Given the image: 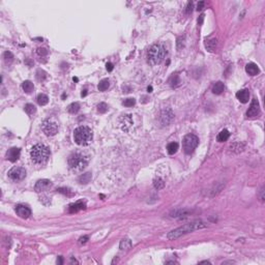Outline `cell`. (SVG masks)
<instances>
[{"instance_id":"cell-28","label":"cell","mask_w":265,"mask_h":265,"mask_svg":"<svg viewBox=\"0 0 265 265\" xmlns=\"http://www.w3.org/2000/svg\"><path fill=\"white\" fill-rule=\"evenodd\" d=\"M109 86H110V82H109L108 79H103L98 83V90L100 91H106L109 88Z\"/></svg>"},{"instance_id":"cell-14","label":"cell","mask_w":265,"mask_h":265,"mask_svg":"<svg viewBox=\"0 0 265 265\" xmlns=\"http://www.w3.org/2000/svg\"><path fill=\"white\" fill-rule=\"evenodd\" d=\"M236 97L240 103L247 104L248 100H250V92H248V89H241L236 93Z\"/></svg>"},{"instance_id":"cell-44","label":"cell","mask_w":265,"mask_h":265,"mask_svg":"<svg viewBox=\"0 0 265 265\" xmlns=\"http://www.w3.org/2000/svg\"><path fill=\"white\" fill-rule=\"evenodd\" d=\"M260 200L264 201V188L263 187H262L261 191H260Z\"/></svg>"},{"instance_id":"cell-23","label":"cell","mask_w":265,"mask_h":265,"mask_svg":"<svg viewBox=\"0 0 265 265\" xmlns=\"http://www.w3.org/2000/svg\"><path fill=\"white\" fill-rule=\"evenodd\" d=\"M22 88H23V90L26 92V93H30V92L33 90L34 85H33V83H32L31 81L27 80V81L23 82V84H22Z\"/></svg>"},{"instance_id":"cell-12","label":"cell","mask_w":265,"mask_h":265,"mask_svg":"<svg viewBox=\"0 0 265 265\" xmlns=\"http://www.w3.org/2000/svg\"><path fill=\"white\" fill-rule=\"evenodd\" d=\"M16 212L21 218H28L31 215V210L25 205H18L16 207Z\"/></svg>"},{"instance_id":"cell-5","label":"cell","mask_w":265,"mask_h":265,"mask_svg":"<svg viewBox=\"0 0 265 265\" xmlns=\"http://www.w3.org/2000/svg\"><path fill=\"white\" fill-rule=\"evenodd\" d=\"M166 50L162 45H153L148 50L147 58L151 64H160L166 57Z\"/></svg>"},{"instance_id":"cell-22","label":"cell","mask_w":265,"mask_h":265,"mask_svg":"<svg viewBox=\"0 0 265 265\" xmlns=\"http://www.w3.org/2000/svg\"><path fill=\"white\" fill-rule=\"evenodd\" d=\"M229 137H230V133H229L228 130H223L221 131L220 133H218V142H225L229 139Z\"/></svg>"},{"instance_id":"cell-32","label":"cell","mask_w":265,"mask_h":265,"mask_svg":"<svg viewBox=\"0 0 265 265\" xmlns=\"http://www.w3.org/2000/svg\"><path fill=\"white\" fill-rule=\"evenodd\" d=\"M169 83L172 87H175L180 83V79L178 77V75H172L170 79H169Z\"/></svg>"},{"instance_id":"cell-21","label":"cell","mask_w":265,"mask_h":265,"mask_svg":"<svg viewBox=\"0 0 265 265\" xmlns=\"http://www.w3.org/2000/svg\"><path fill=\"white\" fill-rule=\"evenodd\" d=\"M190 214H192V210L190 209H179V210H176V211H173L172 212V215L171 217H175V218H181V217H187Z\"/></svg>"},{"instance_id":"cell-20","label":"cell","mask_w":265,"mask_h":265,"mask_svg":"<svg viewBox=\"0 0 265 265\" xmlns=\"http://www.w3.org/2000/svg\"><path fill=\"white\" fill-rule=\"evenodd\" d=\"M224 89H225V86H224V83H222L221 81L217 82L214 86H212V93L214 94H221L223 93Z\"/></svg>"},{"instance_id":"cell-40","label":"cell","mask_w":265,"mask_h":265,"mask_svg":"<svg viewBox=\"0 0 265 265\" xmlns=\"http://www.w3.org/2000/svg\"><path fill=\"white\" fill-rule=\"evenodd\" d=\"M59 193H62V194H65V195H69V194H70V188H65V187H62V188H59V190H57Z\"/></svg>"},{"instance_id":"cell-6","label":"cell","mask_w":265,"mask_h":265,"mask_svg":"<svg viewBox=\"0 0 265 265\" xmlns=\"http://www.w3.org/2000/svg\"><path fill=\"white\" fill-rule=\"evenodd\" d=\"M199 144V139L197 136L193 135V134H190V135H187L184 138V141H182V147H184V150L187 154H192L195 149L197 148Z\"/></svg>"},{"instance_id":"cell-9","label":"cell","mask_w":265,"mask_h":265,"mask_svg":"<svg viewBox=\"0 0 265 265\" xmlns=\"http://www.w3.org/2000/svg\"><path fill=\"white\" fill-rule=\"evenodd\" d=\"M134 124V121H133V118H132V115H123L122 117L119 118V125L121 127L122 131L124 132H128V131L132 128Z\"/></svg>"},{"instance_id":"cell-35","label":"cell","mask_w":265,"mask_h":265,"mask_svg":"<svg viewBox=\"0 0 265 265\" xmlns=\"http://www.w3.org/2000/svg\"><path fill=\"white\" fill-rule=\"evenodd\" d=\"M97 111L100 113H106L108 111V105L106 103H100L97 105Z\"/></svg>"},{"instance_id":"cell-30","label":"cell","mask_w":265,"mask_h":265,"mask_svg":"<svg viewBox=\"0 0 265 265\" xmlns=\"http://www.w3.org/2000/svg\"><path fill=\"white\" fill-rule=\"evenodd\" d=\"M153 185L157 190H162V188H164V187H165V181H164L163 178L157 177V178H155L153 180Z\"/></svg>"},{"instance_id":"cell-46","label":"cell","mask_w":265,"mask_h":265,"mask_svg":"<svg viewBox=\"0 0 265 265\" xmlns=\"http://www.w3.org/2000/svg\"><path fill=\"white\" fill-rule=\"evenodd\" d=\"M57 263L62 264V257H58V259H57Z\"/></svg>"},{"instance_id":"cell-47","label":"cell","mask_w":265,"mask_h":265,"mask_svg":"<svg viewBox=\"0 0 265 265\" xmlns=\"http://www.w3.org/2000/svg\"><path fill=\"white\" fill-rule=\"evenodd\" d=\"M86 94H87V90L85 89V90H83V91H82V94H81V95H82V97H85Z\"/></svg>"},{"instance_id":"cell-4","label":"cell","mask_w":265,"mask_h":265,"mask_svg":"<svg viewBox=\"0 0 265 265\" xmlns=\"http://www.w3.org/2000/svg\"><path fill=\"white\" fill-rule=\"evenodd\" d=\"M89 163V157L87 155L76 152L70 155L69 157V166L74 171H82L84 170Z\"/></svg>"},{"instance_id":"cell-16","label":"cell","mask_w":265,"mask_h":265,"mask_svg":"<svg viewBox=\"0 0 265 265\" xmlns=\"http://www.w3.org/2000/svg\"><path fill=\"white\" fill-rule=\"evenodd\" d=\"M245 72L251 76H256L259 74L260 70H259V67L257 66V64L251 62V63H248L247 65H245Z\"/></svg>"},{"instance_id":"cell-38","label":"cell","mask_w":265,"mask_h":265,"mask_svg":"<svg viewBox=\"0 0 265 265\" xmlns=\"http://www.w3.org/2000/svg\"><path fill=\"white\" fill-rule=\"evenodd\" d=\"M36 53H37V55H39V56L44 57V56L48 55V50L46 48H39L36 50Z\"/></svg>"},{"instance_id":"cell-33","label":"cell","mask_w":265,"mask_h":265,"mask_svg":"<svg viewBox=\"0 0 265 265\" xmlns=\"http://www.w3.org/2000/svg\"><path fill=\"white\" fill-rule=\"evenodd\" d=\"M36 79H37V81L44 82L46 79H47V73L43 70H39L36 72Z\"/></svg>"},{"instance_id":"cell-48","label":"cell","mask_w":265,"mask_h":265,"mask_svg":"<svg viewBox=\"0 0 265 265\" xmlns=\"http://www.w3.org/2000/svg\"><path fill=\"white\" fill-rule=\"evenodd\" d=\"M200 264H210V262H208V261H202V262H200Z\"/></svg>"},{"instance_id":"cell-17","label":"cell","mask_w":265,"mask_h":265,"mask_svg":"<svg viewBox=\"0 0 265 265\" xmlns=\"http://www.w3.org/2000/svg\"><path fill=\"white\" fill-rule=\"evenodd\" d=\"M173 113L171 112V110H166L164 111L162 113V116H161V119H162V122L164 124L167 125L168 123H170V122L172 121V119H173Z\"/></svg>"},{"instance_id":"cell-3","label":"cell","mask_w":265,"mask_h":265,"mask_svg":"<svg viewBox=\"0 0 265 265\" xmlns=\"http://www.w3.org/2000/svg\"><path fill=\"white\" fill-rule=\"evenodd\" d=\"M92 138H93L92 131L88 127H79L74 132V140L78 145H88L92 141Z\"/></svg>"},{"instance_id":"cell-39","label":"cell","mask_w":265,"mask_h":265,"mask_svg":"<svg viewBox=\"0 0 265 265\" xmlns=\"http://www.w3.org/2000/svg\"><path fill=\"white\" fill-rule=\"evenodd\" d=\"M192 10H193V2H188L187 7H185V12H187V15H190L192 13Z\"/></svg>"},{"instance_id":"cell-26","label":"cell","mask_w":265,"mask_h":265,"mask_svg":"<svg viewBox=\"0 0 265 265\" xmlns=\"http://www.w3.org/2000/svg\"><path fill=\"white\" fill-rule=\"evenodd\" d=\"M67 111L70 114H76L80 111V104L79 103H72L70 105L67 107Z\"/></svg>"},{"instance_id":"cell-50","label":"cell","mask_w":265,"mask_h":265,"mask_svg":"<svg viewBox=\"0 0 265 265\" xmlns=\"http://www.w3.org/2000/svg\"><path fill=\"white\" fill-rule=\"evenodd\" d=\"M73 80L75 81V82H78V78H75V77H74V78H73Z\"/></svg>"},{"instance_id":"cell-37","label":"cell","mask_w":265,"mask_h":265,"mask_svg":"<svg viewBox=\"0 0 265 265\" xmlns=\"http://www.w3.org/2000/svg\"><path fill=\"white\" fill-rule=\"evenodd\" d=\"M135 104H136L135 98H127V100L123 102V105L125 106V107H133Z\"/></svg>"},{"instance_id":"cell-10","label":"cell","mask_w":265,"mask_h":265,"mask_svg":"<svg viewBox=\"0 0 265 265\" xmlns=\"http://www.w3.org/2000/svg\"><path fill=\"white\" fill-rule=\"evenodd\" d=\"M260 114V106H259V103L256 98H254L251 103V106L248 108V110L247 111V116L248 118H255Z\"/></svg>"},{"instance_id":"cell-27","label":"cell","mask_w":265,"mask_h":265,"mask_svg":"<svg viewBox=\"0 0 265 265\" xmlns=\"http://www.w3.org/2000/svg\"><path fill=\"white\" fill-rule=\"evenodd\" d=\"M36 100H37V104H39L40 106H46L49 103V97L46 94L40 93V94L37 95Z\"/></svg>"},{"instance_id":"cell-7","label":"cell","mask_w":265,"mask_h":265,"mask_svg":"<svg viewBox=\"0 0 265 265\" xmlns=\"http://www.w3.org/2000/svg\"><path fill=\"white\" fill-rule=\"evenodd\" d=\"M42 130L47 136L52 137V136H55L58 133V124L53 120H45L42 124Z\"/></svg>"},{"instance_id":"cell-45","label":"cell","mask_w":265,"mask_h":265,"mask_svg":"<svg viewBox=\"0 0 265 265\" xmlns=\"http://www.w3.org/2000/svg\"><path fill=\"white\" fill-rule=\"evenodd\" d=\"M203 19H204V15H201V16H200V20H198L199 24H202V22H203Z\"/></svg>"},{"instance_id":"cell-34","label":"cell","mask_w":265,"mask_h":265,"mask_svg":"<svg viewBox=\"0 0 265 265\" xmlns=\"http://www.w3.org/2000/svg\"><path fill=\"white\" fill-rule=\"evenodd\" d=\"M25 112L28 115H33L35 112H36V108H35V106L32 105V104H27L25 106Z\"/></svg>"},{"instance_id":"cell-31","label":"cell","mask_w":265,"mask_h":265,"mask_svg":"<svg viewBox=\"0 0 265 265\" xmlns=\"http://www.w3.org/2000/svg\"><path fill=\"white\" fill-rule=\"evenodd\" d=\"M3 60H4V62L6 64L12 63V62L13 61V55L12 52H9V51L4 52V53H3Z\"/></svg>"},{"instance_id":"cell-36","label":"cell","mask_w":265,"mask_h":265,"mask_svg":"<svg viewBox=\"0 0 265 265\" xmlns=\"http://www.w3.org/2000/svg\"><path fill=\"white\" fill-rule=\"evenodd\" d=\"M176 44H177V50L180 51L184 46V37H182V36L178 37V39H177V43Z\"/></svg>"},{"instance_id":"cell-15","label":"cell","mask_w":265,"mask_h":265,"mask_svg":"<svg viewBox=\"0 0 265 265\" xmlns=\"http://www.w3.org/2000/svg\"><path fill=\"white\" fill-rule=\"evenodd\" d=\"M217 44H218V40L215 37H211V39H208L205 40L204 43V46H205L206 50L208 52H214L217 48Z\"/></svg>"},{"instance_id":"cell-43","label":"cell","mask_w":265,"mask_h":265,"mask_svg":"<svg viewBox=\"0 0 265 265\" xmlns=\"http://www.w3.org/2000/svg\"><path fill=\"white\" fill-rule=\"evenodd\" d=\"M106 67H107L108 72H112L114 69V65H113V63H111V62H108V63L106 64Z\"/></svg>"},{"instance_id":"cell-49","label":"cell","mask_w":265,"mask_h":265,"mask_svg":"<svg viewBox=\"0 0 265 265\" xmlns=\"http://www.w3.org/2000/svg\"><path fill=\"white\" fill-rule=\"evenodd\" d=\"M147 90H148V92H152V87L148 86V87H147Z\"/></svg>"},{"instance_id":"cell-41","label":"cell","mask_w":265,"mask_h":265,"mask_svg":"<svg viewBox=\"0 0 265 265\" xmlns=\"http://www.w3.org/2000/svg\"><path fill=\"white\" fill-rule=\"evenodd\" d=\"M204 5H205V2H204V1H200L198 4H197V10H198V12H199V10H202V9H204Z\"/></svg>"},{"instance_id":"cell-13","label":"cell","mask_w":265,"mask_h":265,"mask_svg":"<svg viewBox=\"0 0 265 265\" xmlns=\"http://www.w3.org/2000/svg\"><path fill=\"white\" fill-rule=\"evenodd\" d=\"M21 154V150L20 148H17V147H13V148L9 149V151L6 152V158L10 162H16V161L19 160Z\"/></svg>"},{"instance_id":"cell-18","label":"cell","mask_w":265,"mask_h":265,"mask_svg":"<svg viewBox=\"0 0 265 265\" xmlns=\"http://www.w3.org/2000/svg\"><path fill=\"white\" fill-rule=\"evenodd\" d=\"M85 208H86V204L83 203L82 201H79V202H77V203L70 204V212L74 214V212H78V211H80V210H83Z\"/></svg>"},{"instance_id":"cell-42","label":"cell","mask_w":265,"mask_h":265,"mask_svg":"<svg viewBox=\"0 0 265 265\" xmlns=\"http://www.w3.org/2000/svg\"><path fill=\"white\" fill-rule=\"evenodd\" d=\"M87 240H88V236H83V237H80V239H79V244H86Z\"/></svg>"},{"instance_id":"cell-11","label":"cell","mask_w":265,"mask_h":265,"mask_svg":"<svg viewBox=\"0 0 265 265\" xmlns=\"http://www.w3.org/2000/svg\"><path fill=\"white\" fill-rule=\"evenodd\" d=\"M52 182L49 179H40L34 185V190L36 193H40V192H46V191L50 190L52 187Z\"/></svg>"},{"instance_id":"cell-24","label":"cell","mask_w":265,"mask_h":265,"mask_svg":"<svg viewBox=\"0 0 265 265\" xmlns=\"http://www.w3.org/2000/svg\"><path fill=\"white\" fill-rule=\"evenodd\" d=\"M178 148H179L178 143H176V142H171V143H169L168 146H167V151H168L169 154H174L177 152Z\"/></svg>"},{"instance_id":"cell-8","label":"cell","mask_w":265,"mask_h":265,"mask_svg":"<svg viewBox=\"0 0 265 265\" xmlns=\"http://www.w3.org/2000/svg\"><path fill=\"white\" fill-rule=\"evenodd\" d=\"M26 176V170L22 167H13L9 171V177L13 181H20Z\"/></svg>"},{"instance_id":"cell-25","label":"cell","mask_w":265,"mask_h":265,"mask_svg":"<svg viewBox=\"0 0 265 265\" xmlns=\"http://www.w3.org/2000/svg\"><path fill=\"white\" fill-rule=\"evenodd\" d=\"M244 148V145L242 143H233L232 145H230V147H229V149H230L231 151L236 152V153L242 151Z\"/></svg>"},{"instance_id":"cell-2","label":"cell","mask_w":265,"mask_h":265,"mask_svg":"<svg viewBox=\"0 0 265 265\" xmlns=\"http://www.w3.org/2000/svg\"><path fill=\"white\" fill-rule=\"evenodd\" d=\"M50 157V150L44 144H36L30 150V157L35 164H44Z\"/></svg>"},{"instance_id":"cell-29","label":"cell","mask_w":265,"mask_h":265,"mask_svg":"<svg viewBox=\"0 0 265 265\" xmlns=\"http://www.w3.org/2000/svg\"><path fill=\"white\" fill-rule=\"evenodd\" d=\"M90 180H91V173H89V172H87V173L83 174V175H81L80 177H79V182L82 184H88Z\"/></svg>"},{"instance_id":"cell-1","label":"cell","mask_w":265,"mask_h":265,"mask_svg":"<svg viewBox=\"0 0 265 265\" xmlns=\"http://www.w3.org/2000/svg\"><path fill=\"white\" fill-rule=\"evenodd\" d=\"M206 227L207 225L204 222H202L201 220H196V221H193V222L179 227V228L175 229V230H172L171 232H169L167 234V238L169 240H174V239H177V238H179V237H181L182 235L191 233V232H193L195 230L206 228Z\"/></svg>"},{"instance_id":"cell-19","label":"cell","mask_w":265,"mask_h":265,"mask_svg":"<svg viewBox=\"0 0 265 265\" xmlns=\"http://www.w3.org/2000/svg\"><path fill=\"white\" fill-rule=\"evenodd\" d=\"M119 248L121 251L127 252V251H128L131 248H132V240H131L130 238H123L121 241H120Z\"/></svg>"}]
</instances>
